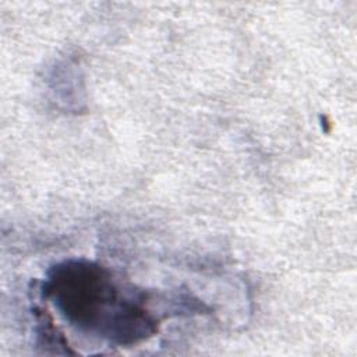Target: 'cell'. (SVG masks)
Returning a JSON list of instances; mask_svg holds the SVG:
<instances>
[{
    "label": "cell",
    "instance_id": "1",
    "mask_svg": "<svg viewBox=\"0 0 357 357\" xmlns=\"http://www.w3.org/2000/svg\"><path fill=\"white\" fill-rule=\"evenodd\" d=\"M43 291L60 314L79 331L116 343H132L155 332L156 319L141 291L116 282L93 262L68 261L56 265Z\"/></svg>",
    "mask_w": 357,
    "mask_h": 357
}]
</instances>
